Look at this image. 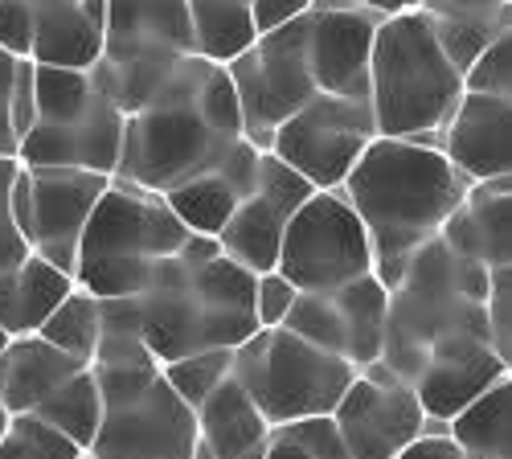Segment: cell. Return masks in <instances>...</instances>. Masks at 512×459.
Here are the masks:
<instances>
[{
  "label": "cell",
  "instance_id": "6da1fadb",
  "mask_svg": "<svg viewBox=\"0 0 512 459\" xmlns=\"http://www.w3.org/2000/svg\"><path fill=\"white\" fill-rule=\"evenodd\" d=\"M242 140V107L226 66L193 54L140 111L123 119L115 177L152 193H168L222 164Z\"/></svg>",
  "mask_w": 512,
  "mask_h": 459
},
{
  "label": "cell",
  "instance_id": "7a4b0ae2",
  "mask_svg": "<svg viewBox=\"0 0 512 459\" xmlns=\"http://www.w3.org/2000/svg\"><path fill=\"white\" fill-rule=\"evenodd\" d=\"M467 181L431 140L373 136L340 193L373 246V275L394 287L418 246L443 234L463 205Z\"/></svg>",
  "mask_w": 512,
  "mask_h": 459
},
{
  "label": "cell",
  "instance_id": "3957f363",
  "mask_svg": "<svg viewBox=\"0 0 512 459\" xmlns=\"http://www.w3.org/2000/svg\"><path fill=\"white\" fill-rule=\"evenodd\" d=\"M136 312L144 345L156 365L205 349H238L259 332L254 324V271L222 255L218 238L189 234L173 259H164Z\"/></svg>",
  "mask_w": 512,
  "mask_h": 459
},
{
  "label": "cell",
  "instance_id": "277c9868",
  "mask_svg": "<svg viewBox=\"0 0 512 459\" xmlns=\"http://www.w3.org/2000/svg\"><path fill=\"white\" fill-rule=\"evenodd\" d=\"M484 296H488V267L472 263L447 242L431 238L418 246L398 283L390 287V316H386V361L402 382H414L426 353L455 337H484Z\"/></svg>",
  "mask_w": 512,
  "mask_h": 459
},
{
  "label": "cell",
  "instance_id": "5b68a950",
  "mask_svg": "<svg viewBox=\"0 0 512 459\" xmlns=\"http://www.w3.org/2000/svg\"><path fill=\"white\" fill-rule=\"evenodd\" d=\"M467 78L451 66L426 13L381 17L369 58V111L377 136L439 140Z\"/></svg>",
  "mask_w": 512,
  "mask_h": 459
},
{
  "label": "cell",
  "instance_id": "8992f818",
  "mask_svg": "<svg viewBox=\"0 0 512 459\" xmlns=\"http://www.w3.org/2000/svg\"><path fill=\"white\" fill-rule=\"evenodd\" d=\"M193 230L168 210L164 193L111 177L87 218L74 259V283L99 300L140 296L164 259H173Z\"/></svg>",
  "mask_w": 512,
  "mask_h": 459
},
{
  "label": "cell",
  "instance_id": "52a82bcc",
  "mask_svg": "<svg viewBox=\"0 0 512 459\" xmlns=\"http://www.w3.org/2000/svg\"><path fill=\"white\" fill-rule=\"evenodd\" d=\"M95 369L103 423L87 447L95 459H193L197 410L164 382L156 361Z\"/></svg>",
  "mask_w": 512,
  "mask_h": 459
},
{
  "label": "cell",
  "instance_id": "ba28073f",
  "mask_svg": "<svg viewBox=\"0 0 512 459\" xmlns=\"http://www.w3.org/2000/svg\"><path fill=\"white\" fill-rule=\"evenodd\" d=\"M230 378L250 394L271 427H287L312 414H332L357 378V365L308 345L287 328H259L234 349Z\"/></svg>",
  "mask_w": 512,
  "mask_h": 459
},
{
  "label": "cell",
  "instance_id": "9c48e42d",
  "mask_svg": "<svg viewBox=\"0 0 512 459\" xmlns=\"http://www.w3.org/2000/svg\"><path fill=\"white\" fill-rule=\"evenodd\" d=\"M275 271L295 291H336L373 271V246L340 189H316L287 222Z\"/></svg>",
  "mask_w": 512,
  "mask_h": 459
},
{
  "label": "cell",
  "instance_id": "30bf717a",
  "mask_svg": "<svg viewBox=\"0 0 512 459\" xmlns=\"http://www.w3.org/2000/svg\"><path fill=\"white\" fill-rule=\"evenodd\" d=\"M226 74L242 107V136L267 152L279 123L320 95L308 70V13L291 25L259 33L254 46L226 66Z\"/></svg>",
  "mask_w": 512,
  "mask_h": 459
},
{
  "label": "cell",
  "instance_id": "8fae6325",
  "mask_svg": "<svg viewBox=\"0 0 512 459\" xmlns=\"http://www.w3.org/2000/svg\"><path fill=\"white\" fill-rule=\"evenodd\" d=\"M107 185L111 177L91 169L21 164L13 181V222L29 246V255L74 275L82 230H87V218Z\"/></svg>",
  "mask_w": 512,
  "mask_h": 459
},
{
  "label": "cell",
  "instance_id": "7c38bea8",
  "mask_svg": "<svg viewBox=\"0 0 512 459\" xmlns=\"http://www.w3.org/2000/svg\"><path fill=\"white\" fill-rule=\"evenodd\" d=\"M373 136L377 123L365 99L312 95L275 128L267 152L291 173H300L312 189H340Z\"/></svg>",
  "mask_w": 512,
  "mask_h": 459
},
{
  "label": "cell",
  "instance_id": "4fadbf2b",
  "mask_svg": "<svg viewBox=\"0 0 512 459\" xmlns=\"http://www.w3.org/2000/svg\"><path fill=\"white\" fill-rule=\"evenodd\" d=\"M332 419L353 459H398L422 435L426 410L410 382H402L386 361H373L357 369Z\"/></svg>",
  "mask_w": 512,
  "mask_h": 459
},
{
  "label": "cell",
  "instance_id": "5bb4252c",
  "mask_svg": "<svg viewBox=\"0 0 512 459\" xmlns=\"http://www.w3.org/2000/svg\"><path fill=\"white\" fill-rule=\"evenodd\" d=\"M312 193L316 189L300 173H291L283 160L263 152L259 156V177H254L250 193L238 201V210L226 222V230L218 234L222 255H230L234 263H242L254 275L275 271L287 222L295 218V210H300Z\"/></svg>",
  "mask_w": 512,
  "mask_h": 459
},
{
  "label": "cell",
  "instance_id": "9a60e30c",
  "mask_svg": "<svg viewBox=\"0 0 512 459\" xmlns=\"http://www.w3.org/2000/svg\"><path fill=\"white\" fill-rule=\"evenodd\" d=\"M119 148H123V111L99 87V95L78 115L33 123V132L17 144V160L50 164V169H91V173L115 177Z\"/></svg>",
  "mask_w": 512,
  "mask_h": 459
},
{
  "label": "cell",
  "instance_id": "2e32d148",
  "mask_svg": "<svg viewBox=\"0 0 512 459\" xmlns=\"http://www.w3.org/2000/svg\"><path fill=\"white\" fill-rule=\"evenodd\" d=\"M193 58L189 0H107V66H177Z\"/></svg>",
  "mask_w": 512,
  "mask_h": 459
},
{
  "label": "cell",
  "instance_id": "e0dca14e",
  "mask_svg": "<svg viewBox=\"0 0 512 459\" xmlns=\"http://www.w3.org/2000/svg\"><path fill=\"white\" fill-rule=\"evenodd\" d=\"M377 25L381 17L361 5L349 9L316 5L308 13V70L320 95L369 103V58H373Z\"/></svg>",
  "mask_w": 512,
  "mask_h": 459
},
{
  "label": "cell",
  "instance_id": "ac0fdd59",
  "mask_svg": "<svg viewBox=\"0 0 512 459\" xmlns=\"http://www.w3.org/2000/svg\"><path fill=\"white\" fill-rule=\"evenodd\" d=\"M435 144L472 185L512 173V99L496 91H463Z\"/></svg>",
  "mask_w": 512,
  "mask_h": 459
},
{
  "label": "cell",
  "instance_id": "d6986e66",
  "mask_svg": "<svg viewBox=\"0 0 512 459\" xmlns=\"http://www.w3.org/2000/svg\"><path fill=\"white\" fill-rule=\"evenodd\" d=\"M504 373H508L504 361L492 353L484 337H455L426 353L410 386L426 410V419L451 423L463 406H472Z\"/></svg>",
  "mask_w": 512,
  "mask_h": 459
},
{
  "label": "cell",
  "instance_id": "ffe728a7",
  "mask_svg": "<svg viewBox=\"0 0 512 459\" xmlns=\"http://www.w3.org/2000/svg\"><path fill=\"white\" fill-rule=\"evenodd\" d=\"M259 156H263V152L254 148L250 140L234 144V152H230L222 164H213L209 173H197V177H189L185 185L168 189V193H164L168 210L181 218L185 230L218 238V234L226 230V222L234 218L238 201L250 193L254 177H259Z\"/></svg>",
  "mask_w": 512,
  "mask_h": 459
},
{
  "label": "cell",
  "instance_id": "44dd1931",
  "mask_svg": "<svg viewBox=\"0 0 512 459\" xmlns=\"http://www.w3.org/2000/svg\"><path fill=\"white\" fill-rule=\"evenodd\" d=\"M103 33H107V0H74L58 9H37L33 25V66H62V70H95L103 62Z\"/></svg>",
  "mask_w": 512,
  "mask_h": 459
},
{
  "label": "cell",
  "instance_id": "7402d4cb",
  "mask_svg": "<svg viewBox=\"0 0 512 459\" xmlns=\"http://www.w3.org/2000/svg\"><path fill=\"white\" fill-rule=\"evenodd\" d=\"M271 423L263 410L250 402V394L226 378L201 406H197V451L193 459H246L254 451H267Z\"/></svg>",
  "mask_w": 512,
  "mask_h": 459
},
{
  "label": "cell",
  "instance_id": "603a6c76",
  "mask_svg": "<svg viewBox=\"0 0 512 459\" xmlns=\"http://www.w3.org/2000/svg\"><path fill=\"white\" fill-rule=\"evenodd\" d=\"M70 287L74 275L37 255H25L17 267L0 271V332H9L13 341L37 337V328L46 324Z\"/></svg>",
  "mask_w": 512,
  "mask_h": 459
},
{
  "label": "cell",
  "instance_id": "cb8c5ba5",
  "mask_svg": "<svg viewBox=\"0 0 512 459\" xmlns=\"http://www.w3.org/2000/svg\"><path fill=\"white\" fill-rule=\"evenodd\" d=\"M87 361H78L62 349H54L41 337L9 341L5 349V373H0V406L9 414H33L37 402H46L62 382H70Z\"/></svg>",
  "mask_w": 512,
  "mask_h": 459
},
{
  "label": "cell",
  "instance_id": "d4e9b609",
  "mask_svg": "<svg viewBox=\"0 0 512 459\" xmlns=\"http://www.w3.org/2000/svg\"><path fill=\"white\" fill-rule=\"evenodd\" d=\"M439 238L488 271L512 267V193H488L472 185Z\"/></svg>",
  "mask_w": 512,
  "mask_h": 459
},
{
  "label": "cell",
  "instance_id": "484cf974",
  "mask_svg": "<svg viewBox=\"0 0 512 459\" xmlns=\"http://www.w3.org/2000/svg\"><path fill=\"white\" fill-rule=\"evenodd\" d=\"M332 304L345 324V353L357 369L381 361V345H386V316H390V287L373 271L336 287Z\"/></svg>",
  "mask_w": 512,
  "mask_h": 459
},
{
  "label": "cell",
  "instance_id": "4316f807",
  "mask_svg": "<svg viewBox=\"0 0 512 459\" xmlns=\"http://www.w3.org/2000/svg\"><path fill=\"white\" fill-rule=\"evenodd\" d=\"M467 459H512V369L447 423Z\"/></svg>",
  "mask_w": 512,
  "mask_h": 459
},
{
  "label": "cell",
  "instance_id": "83f0119b",
  "mask_svg": "<svg viewBox=\"0 0 512 459\" xmlns=\"http://www.w3.org/2000/svg\"><path fill=\"white\" fill-rule=\"evenodd\" d=\"M189 25H193V54L213 66H230L259 37L246 0H189Z\"/></svg>",
  "mask_w": 512,
  "mask_h": 459
},
{
  "label": "cell",
  "instance_id": "f1b7e54d",
  "mask_svg": "<svg viewBox=\"0 0 512 459\" xmlns=\"http://www.w3.org/2000/svg\"><path fill=\"white\" fill-rule=\"evenodd\" d=\"M37 419L54 427L58 435H66L74 447L87 451L99 423H103V394H99V382H95V369H78L70 382H62L46 402H37Z\"/></svg>",
  "mask_w": 512,
  "mask_h": 459
},
{
  "label": "cell",
  "instance_id": "f546056e",
  "mask_svg": "<svg viewBox=\"0 0 512 459\" xmlns=\"http://www.w3.org/2000/svg\"><path fill=\"white\" fill-rule=\"evenodd\" d=\"M99 328H103V304H99V296H91L87 287L74 283L66 296H62V304L46 316V324L37 328V337L91 365L95 361V349H99Z\"/></svg>",
  "mask_w": 512,
  "mask_h": 459
},
{
  "label": "cell",
  "instance_id": "4dcf8cb0",
  "mask_svg": "<svg viewBox=\"0 0 512 459\" xmlns=\"http://www.w3.org/2000/svg\"><path fill=\"white\" fill-rule=\"evenodd\" d=\"M103 304V328H99V349L95 361L99 369H115V365H148L156 361L144 345V332H140V312L132 296H119V300H99Z\"/></svg>",
  "mask_w": 512,
  "mask_h": 459
},
{
  "label": "cell",
  "instance_id": "1f68e13d",
  "mask_svg": "<svg viewBox=\"0 0 512 459\" xmlns=\"http://www.w3.org/2000/svg\"><path fill=\"white\" fill-rule=\"evenodd\" d=\"M287 332H295V337H304L308 345L332 353V357H345V324H340V312L332 304V291H300L287 312V320L279 324Z\"/></svg>",
  "mask_w": 512,
  "mask_h": 459
},
{
  "label": "cell",
  "instance_id": "d6a6232c",
  "mask_svg": "<svg viewBox=\"0 0 512 459\" xmlns=\"http://www.w3.org/2000/svg\"><path fill=\"white\" fill-rule=\"evenodd\" d=\"M230 369H234V349H205V353H189V357L160 365L164 382L173 386L193 410L230 378Z\"/></svg>",
  "mask_w": 512,
  "mask_h": 459
},
{
  "label": "cell",
  "instance_id": "836d02e7",
  "mask_svg": "<svg viewBox=\"0 0 512 459\" xmlns=\"http://www.w3.org/2000/svg\"><path fill=\"white\" fill-rule=\"evenodd\" d=\"M82 447H74L66 435L46 427L37 414H9L0 431V459H78Z\"/></svg>",
  "mask_w": 512,
  "mask_h": 459
},
{
  "label": "cell",
  "instance_id": "e575fe53",
  "mask_svg": "<svg viewBox=\"0 0 512 459\" xmlns=\"http://www.w3.org/2000/svg\"><path fill=\"white\" fill-rule=\"evenodd\" d=\"M484 320H488V345L512 369V267L488 271V296H484Z\"/></svg>",
  "mask_w": 512,
  "mask_h": 459
},
{
  "label": "cell",
  "instance_id": "d590c367",
  "mask_svg": "<svg viewBox=\"0 0 512 459\" xmlns=\"http://www.w3.org/2000/svg\"><path fill=\"white\" fill-rule=\"evenodd\" d=\"M283 431L295 447H304L312 459H353L349 447H345V435H340L332 414H312V419H295L287 427H275Z\"/></svg>",
  "mask_w": 512,
  "mask_h": 459
},
{
  "label": "cell",
  "instance_id": "8d00e7d4",
  "mask_svg": "<svg viewBox=\"0 0 512 459\" xmlns=\"http://www.w3.org/2000/svg\"><path fill=\"white\" fill-rule=\"evenodd\" d=\"M17 169H21V160L17 156H0V271H9L17 267L25 255H29V246L13 222V181H17Z\"/></svg>",
  "mask_w": 512,
  "mask_h": 459
},
{
  "label": "cell",
  "instance_id": "74e56055",
  "mask_svg": "<svg viewBox=\"0 0 512 459\" xmlns=\"http://www.w3.org/2000/svg\"><path fill=\"white\" fill-rule=\"evenodd\" d=\"M467 91H496L512 99V29H504L484 58L467 70Z\"/></svg>",
  "mask_w": 512,
  "mask_h": 459
},
{
  "label": "cell",
  "instance_id": "f35d334b",
  "mask_svg": "<svg viewBox=\"0 0 512 459\" xmlns=\"http://www.w3.org/2000/svg\"><path fill=\"white\" fill-rule=\"evenodd\" d=\"M295 283H287L279 271H263L254 275V324L259 328H279L295 304Z\"/></svg>",
  "mask_w": 512,
  "mask_h": 459
},
{
  "label": "cell",
  "instance_id": "ab89813d",
  "mask_svg": "<svg viewBox=\"0 0 512 459\" xmlns=\"http://www.w3.org/2000/svg\"><path fill=\"white\" fill-rule=\"evenodd\" d=\"M33 25H37V9L29 0H0V50L5 54L29 58Z\"/></svg>",
  "mask_w": 512,
  "mask_h": 459
},
{
  "label": "cell",
  "instance_id": "60d3db41",
  "mask_svg": "<svg viewBox=\"0 0 512 459\" xmlns=\"http://www.w3.org/2000/svg\"><path fill=\"white\" fill-rule=\"evenodd\" d=\"M37 119V103H33V62L21 58L17 62V74H13V95H9V128L17 136V144L29 136Z\"/></svg>",
  "mask_w": 512,
  "mask_h": 459
},
{
  "label": "cell",
  "instance_id": "b9f144b4",
  "mask_svg": "<svg viewBox=\"0 0 512 459\" xmlns=\"http://www.w3.org/2000/svg\"><path fill=\"white\" fill-rule=\"evenodd\" d=\"M312 9H316V0H250L254 33H271L279 25H291V21H300Z\"/></svg>",
  "mask_w": 512,
  "mask_h": 459
},
{
  "label": "cell",
  "instance_id": "7bdbcfd3",
  "mask_svg": "<svg viewBox=\"0 0 512 459\" xmlns=\"http://www.w3.org/2000/svg\"><path fill=\"white\" fill-rule=\"evenodd\" d=\"M17 62L13 54L0 50V156H17V136L9 128V95H13V74H17Z\"/></svg>",
  "mask_w": 512,
  "mask_h": 459
},
{
  "label": "cell",
  "instance_id": "ee69618b",
  "mask_svg": "<svg viewBox=\"0 0 512 459\" xmlns=\"http://www.w3.org/2000/svg\"><path fill=\"white\" fill-rule=\"evenodd\" d=\"M398 459H467V455L459 451V443L451 439V431L447 435H426L422 431Z\"/></svg>",
  "mask_w": 512,
  "mask_h": 459
},
{
  "label": "cell",
  "instance_id": "f6af8a7d",
  "mask_svg": "<svg viewBox=\"0 0 512 459\" xmlns=\"http://www.w3.org/2000/svg\"><path fill=\"white\" fill-rule=\"evenodd\" d=\"M439 0H361V9L377 17H398V13H431Z\"/></svg>",
  "mask_w": 512,
  "mask_h": 459
},
{
  "label": "cell",
  "instance_id": "bcb514c9",
  "mask_svg": "<svg viewBox=\"0 0 512 459\" xmlns=\"http://www.w3.org/2000/svg\"><path fill=\"white\" fill-rule=\"evenodd\" d=\"M33 9H58V5H74V0H29Z\"/></svg>",
  "mask_w": 512,
  "mask_h": 459
},
{
  "label": "cell",
  "instance_id": "7dc6e473",
  "mask_svg": "<svg viewBox=\"0 0 512 459\" xmlns=\"http://www.w3.org/2000/svg\"><path fill=\"white\" fill-rule=\"evenodd\" d=\"M9 341H13V337H9V332H0V353H5V349H9Z\"/></svg>",
  "mask_w": 512,
  "mask_h": 459
},
{
  "label": "cell",
  "instance_id": "c3c4849f",
  "mask_svg": "<svg viewBox=\"0 0 512 459\" xmlns=\"http://www.w3.org/2000/svg\"><path fill=\"white\" fill-rule=\"evenodd\" d=\"M5 423H9V410H5V406H0V431H5Z\"/></svg>",
  "mask_w": 512,
  "mask_h": 459
},
{
  "label": "cell",
  "instance_id": "681fc988",
  "mask_svg": "<svg viewBox=\"0 0 512 459\" xmlns=\"http://www.w3.org/2000/svg\"><path fill=\"white\" fill-rule=\"evenodd\" d=\"M78 459H95V455H87V451H82V455H78Z\"/></svg>",
  "mask_w": 512,
  "mask_h": 459
},
{
  "label": "cell",
  "instance_id": "f907efd6",
  "mask_svg": "<svg viewBox=\"0 0 512 459\" xmlns=\"http://www.w3.org/2000/svg\"><path fill=\"white\" fill-rule=\"evenodd\" d=\"M246 5H250V0H246Z\"/></svg>",
  "mask_w": 512,
  "mask_h": 459
},
{
  "label": "cell",
  "instance_id": "816d5d0a",
  "mask_svg": "<svg viewBox=\"0 0 512 459\" xmlns=\"http://www.w3.org/2000/svg\"><path fill=\"white\" fill-rule=\"evenodd\" d=\"M508 5H512V0H508Z\"/></svg>",
  "mask_w": 512,
  "mask_h": 459
}]
</instances>
